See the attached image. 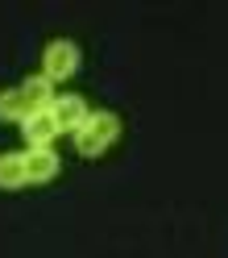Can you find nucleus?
Here are the masks:
<instances>
[{
    "instance_id": "obj_4",
    "label": "nucleus",
    "mask_w": 228,
    "mask_h": 258,
    "mask_svg": "<svg viewBox=\"0 0 228 258\" xmlns=\"http://www.w3.org/2000/svg\"><path fill=\"white\" fill-rule=\"evenodd\" d=\"M71 138H75V150L83 158H100L112 142L121 138V117L117 112H87Z\"/></svg>"
},
{
    "instance_id": "obj_1",
    "label": "nucleus",
    "mask_w": 228,
    "mask_h": 258,
    "mask_svg": "<svg viewBox=\"0 0 228 258\" xmlns=\"http://www.w3.org/2000/svg\"><path fill=\"white\" fill-rule=\"evenodd\" d=\"M83 117H87L83 96H54L46 108H38L34 117L21 121V134H25L29 146H50L58 134H75Z\"/></svg>"
},
{
    "instance_id": "obj_3",
    "label": "nucleus",
    "mask_w": 228,
    "mask_h": 258,
    "mask_svg": "<svg viewBox=\"0 0 228 258\" xmlns=\"http://www.w3.org/2000/svg\"><path fill=\"white\" fill-rule=\"evenodd\" d=\"M50 100H54V92H50V79L46 75L25 79V84L0 92V121H25V117H34L38 108H46Z\"/></svg>"
},
{
    "instance_id": "obj_2",
    "label": "nucleus",
    "mask_w": 228,
    "mask_h": 258,
    "mask_svg": "<svg viewBox=\"0 0 228 258\" xmlns=\"http://www.w3.org/2000/svg\"><path fill=\"white\" fill-rule=\"evenodd\" d=\"M58 154L50 146H25V150H9L0 154V187L17 191L29 183H50L58 175Z\"/></svg>"
},
{
    "instance_id": "obj_5",
    "label": "nucleus",
    "mask_w": 228,
    "mask_h": 258,
    "mask_svg": "<svg viewBox=\"0 0 228 258\" xmlns=\"http://www.w3.org/2000/svg\"><path fill=\"white\" fill-rule=\"evenodd\" d=\"M79 71V46L75 42H67V38H58V42H50L46 46V54H42V75L50 79H71Z\"/></svg>"
}]
</instances>
